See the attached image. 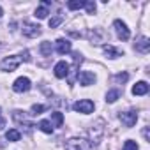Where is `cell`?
Returning <instances> with one entry per match:
<instances>
[{"label":"cell","instance_id":"obj_23","mask_svg":"<svg viewBox=\"0 0 150 150\" xmlns=\"http://www.w3.org/2000/svg\"><path fill=\"white\" fill-rule=\"evenodd\" d=\"M51 50H53V48H51V42H50V41H44V42L41 44V53H42L44 57H50V55H51Z\"/></svg>","mask_w":150,"mask_h":150},{"label":"cell","instance_id":"obj_10","mask_svg":"<svg viewBox=\"0 0 150 150\" xmlns=\"http://www.w3.org/2000/svg\"><path fill=\"white\" fill-rule=\"evenodd\" d=\"M53 71H55V76H57V78H60V80H62V78H67V76H69V64L62 60V62H58V64L55 65Z\"/></svg>","mask_w":150,"mask_h":150},{"label":"cell","instance_id":"obj_13","mask_svg":"<svg viewBox=\"0 0 150 150\" xmlns=\"http://www.w3.org/2000/svg\"><path fill=\"white\" fill-rule=\"evenodd\" d=\"M134 50L139 51V53H148V50H150V39L148 37H139V41L134 44Z\"/></svg>","mask_w":150,"mask_h":150},{"label":"cell","instance_id":"obj_11","mask_svg":"<svg viewBox=\"0 0 150 150\" xmlns=\"http://www.w3.org/2000/svg\"><path fill=\"white\" fill-rule=\"evenodd\" d=\"M51 6V2H50V0H44V2L35 9V13H34V16L35 18H39V20H44L48 14H50V11H48V7Z\"/></svg>","mask_w":150,"mask_h":150},{"label":"cell","instance_id":"obj_2","mask_svg":"<svg viewBox=\"0 0 150 150\" xmlns=\"http://www.w3.org/2000/svg\"><path fill=\"white\" fill-rule=\"evenodd\" d=\"M72 110L76 113H83V115H90L94 110H96V104L90 101V99H80L72 104Z\"/></svg>","mask_w":150,"mask_h":150},{"label":"cell","instance_id":"obj_24","mask_svg":"<svg viewBox=\"0 0 150 150\" xmlns=\"http://www.w3.org/2000/svg\"><path fill=\"white\" fill-rule=\"evenodd\" d=\"M129 80V74L127 72H118V74H115L113 76V81L115 83H125Z\"/></svg>","mask_w":150,"mask_h":150},{"label":"cell","instance_id":"obj_18","mask_svg":"<svg viewBox=\"0 0 150 150\" xmlns=\"http://www.w3.org/2000/svg\"><path fill=\"white\" fill-rule=\"evenodd\" d=\"M87 4V0H69L67 2V7L71 11H78V9H83Z\"/></svg>","mask_w":150,"mask_h":150},{"label":"cell","instance_id":"obj_1","mask_svg":"<svg viewBox=\"0 0 150 150\" xmlns=\"http://www.w3.org/2000/svg\"><path fill=\"white\" fill-rule=\"evenodd\" d=\"M65 150H96V146L83 138H71L65 143Z\"/></svg>","mask_w":150,"mask_h":150},{"label":"cell","instance_id":"obj_6","mask_svg":"<svg viewBox=\"0 0 150 150\" xmlns=\"http://www.w3.org/2000/svg\"><path fill=\"white\" fill-rule=\"evenodd\" d=\"M21 32H23V35H27V37H37V35H41V27L35 25V23H30V21H23Z\"/></svg>","mask_w":150,"mask_h":150},{"label":"cell","instance_id":"obj_31","mask_svg":"<svg viewBox=\"0 0 150 150\" xmlns=\"http://www.w3.org/2000/svg\"><path fill=\"white\" fill-rule=\"evenodd\" d=\"M0 113H2V108H0ZM0 117H2V115H0Z\"/></svg>","mask_w":150,"mask_h":150},{"label":"cell","instance_id":"obj_28","mask_svg":"<svg viewBox=\"0 0 150 150\" xmlns=\"http://www.w3.org/2000/svg\"><path fill=\"white\" fill-rule=\"evenodd\" d=\"M143 136H145V139H146V141H150V138H148V127H145V131H143Z\"/></svg>","mask_w":150,"mask_h":150},{"label":"cell","instance_id":"obj_3","mask_svg":"<svg viewBox=\"0 0 150 150\" xmlns=\"http://www.w3.org/2000/svg\"><path fill=\"white\" fill-rule=\"evenodd\" d=\"M21 64V58L20 55H11V57H6L2 62H0V69L6 71V72H13L18 69V65Z\"/></svg>","mask_w":150,"mask_h":150},{"label":"cell","instance_id":"obj_16","mask_svg":"<svg viewBox=\"0 0 150 150\" xmlns=\"http://www.w3.org/2000/svg\"><path fill=\"white\" fill-rule=\"evenodd\" d=\"M88 37H90L92 41H96V42H103L104 37H106V34H104L101 28H94V30L88 32Z\"/></svg>","mask_w":150,"mask_h":150},{"label":"cell","instance_id":"obj_17","mask_svg":"<svg viewBox=\"0 0 150 150\" xmlns=\"http://www.w3.org/2000/svg\"><path fill=\"white\" fill-rule=\"evenodd\" d=\"M50 122H51V125H53V127H60V125L64 124V115H62L60 111H53V113H51V120H50Z\"/></svg>","mask_w":150,"mask_h":150},{"label":"cell","instance_id":"obj_22","mask_svg":"<svg viewBox=\"0 0 150 150\" xmlns=\"http://www.w3.org/2000/svg\"><path fill=\"white\" fill-rule=\"evenodd\" d=\"M64 21V16H62V13H57L51 20H50V28H57L60 23Z\"/></svg>","mask_w":150,"mask_h":150},{"label":"cell","instance_id":"obj_12","mask_svg":"<svg viewBox=\"0 0 150 150\" xmlns=\"http://www.w3.org/2000/svg\"><path fill=\"white\" fill-rule=\"evenodd\" d=\"M103 51L108 55V58H118V57L124 55L122 50H118V48H115V46H111V44H104V46H103Z\"/></svg>","mask_w":150,"mask_h":150},{"label":"cell","instance_id":"obj_26","mask_svg":"<svg viewBox=\"0 0 150 150\" xmlns=\"http://www.w3.org/2000/svg\"><path fill=\"white\" fill-rule=\"evenodd\" d=\"M122 150H138V143L132 141V139H127V141L124 143V148H122Z\"/></svg>","mask_w":150,"mask_h":150},{"label":"cell","instance_id":"obj_27","mask_svg":"<svg viewBox=\"0 0 150 150\" xmlns=\"http://www.w3.org/2000/svg\"><path fill=\"white\" fill-rule=\"evenodd\" d=\"M85 9H87L88 14H94L96 13V2H92V0H90V2H87L85 4Z\"/></svg>","mask_w":150,"mask_h":150},{"label":"cell","instance_id":"obj_20","mask_svg":"<svg viewBox=\"0 0 150 150\" xmlns=\"http://www.w3.org/2000/svg\"><path fill=\"white\" fill-rule=\"evenodd\" d=\"M21 138V132L18 131V129H9L7 132H6V139L7 141H18Z\"/></svg>","mask_w":150,"mask_h":150},{"label":"cell","instance_id":"obj_29","mask_svg":"<svg viewBox=\"0 0 150 150\" xmlns=\"http://www.w3.org/2000/svg\"><path fill=\"white\" fill-rule=\"evenodd\" d=\"M4 125H6V120H4L2 117H0V131H2V129H4Z\"/></svg>","mask_w":150,"mask_h":150},{"label":"cell","instance_id":"obj_30","mask_svg":"<svg viewBox=\"0 0 150 150\" xmlns=\"http://www.w3.org/2000/svg\"><path fill=\"white\" fill-rule=\"evenodd\" d=\"M2 14H4V11H2V7H0V18H2Z\"/></svg>","mask_w":150,"mask_h":150},{"label":"cell","instance_id":"obj_5","mask_svg":"<svg viewBox=\"0 0 150 150\" xmlns=\"http://www.w3.org/2000/svg\"><path fill=\"white\" fill-rule=\"evenodd\" d=\"M118 118H120V122H122L125 127H132V125H136V122H138V111H136V110L124 111V113L118 115Z\"/></svg>","mask_w":150,"mask_h":150},{"label":"cell","instance_id":"obj_7","mask_svg":"<svg viewBox=\"0 0 150 150\" xmlns=\"http://www.w3.org/2000/svg\"><path fill=\"white\" fill-rule=\"evenodd\" d=\"M30 88H32V83H30V80H28V78H25V76L18 78V80L13 83V90H14V92H18V94L28 92Z\"/></svg>","mask_w":150,"mask_h":150},{"label":"cell","instance_id":"obj_8","mask_svg":"<svg viewBox=\"0 0 150 150\" xmlns=\"http://www.w3.org/2000/svg\"><path fill=\"white\" fill-rule=\"evenodd\" d=\"M78 81L81 87H90L96 83V74L90 71H81V72H78Z\"/></svg>","mask_w":150,"mask_h":150},{"label":"cell","instance_id":"obj_25","mask_svg":"<svg viewBox=\"0 0 150 150\" xmlns=\"http://www.w3.org/2000/svg\"><path fill=\"white\" fill-rule=\"evenodd\" d=\"M44 110H46V106H42V104H34V106L30 108V111H32L30 115H34V117H35V115H41Z\"/></svg>","mask_w":150,"mask_h":150},{"label":"cell","instance_id":"obj_15","mask_svg":"<svg viewBox=\"0 0 150 150\" xmlns=\"http://www.w3.org/2000/svg\"><path fill=\"white\" fill-rule=\"evenodd\" d=\"M148 94V83L146 81H138L132 87V96H145Z\"/></svg>","mask_w":150,"mask_h":150},{"label":"cell","instance_id":"obj_14","mask_svg":"<svg viewBox=\"0 0 150 150\" xmlns=\"http://www.w3.org/2000/svg\"><path fill=\"white\" fill-rule=\"evenodd\" d=\"M13 120H14L16 124H25V125L28 127V131H30V127H34L32 124H28V120H27V115H25V111H20V110L13 111Z\"/></svg>","mask_w":150,"mask_h":150},{"label":"cell","instance_id":"obj_9","mask_svg":"<svg viewBox=\"0 0 150 150\" xmlns=\"http://www.w3.org/2000/svg\"><path fill=\"white\" fill-rule=\"evenodd\" d=\"M55 48H57V53H58V55H67V53H71L72 44H71V41H67V39H57Z\"/></svg>","mask_w":150,"mask_h":150},{"label":"cell","instance_id":"obj_4","mask_svg":"<svg viewBox=\"0 0 150 150\" xmlns=\"http://www.w3.org/2000/svg\"><path fill=\"white\" fill-rule=\"evenodd\" d=\"M113 28H115V34H117V37H118L120 41H129L131 32H129L127 25H125L122 20H115V21H113Z\"/></svg>","mask_w":150,"mask_h":150},{"label":"cell","instance_id":"obj_21","mask_svg":"<svg viewBox=\"0 0 150 150\" xmlns=\"http://www.w3.org/2000/svg\"><path fill=\"white\" fill-rule=\"evenodd\" d=\"M118 97H120V90H118V88L108 90V94H106V103H115Z\"/></svg>","mask_w":150,"mask_h":150},{"label":"cell","instance_id":"obj_19","mask_svg":"<svg viewBox=\"0 0 150 150\" xmlns=\"http://www.w3.org/2000/svg\"><path fill=\"white\" fill-rule=\"evenodd\" d=\"M37 127H39L42 132H46V134H51V132H53V125H51L50 120H41V122L37 124Z\"/></svg>","mask_w":150,"mask_h":150}]
</instances>
